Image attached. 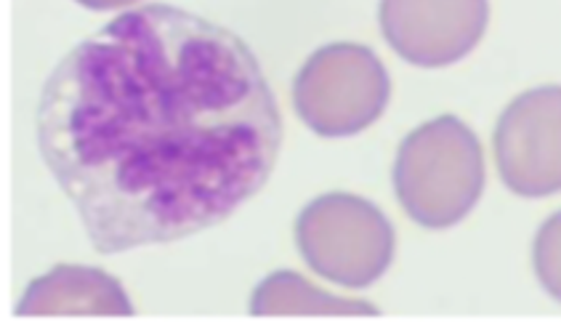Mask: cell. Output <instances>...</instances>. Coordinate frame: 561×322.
<instances>
[{"mask_svg": "<svg viewBox=\"0 0 561 322\" xmlns=\"http://www.w3.org/2000/svg\"><path fill=\"white\" fill-rule=\"evenodd\" d=\"M37 147L93 251L221 225L270 182L283 117L232 30L141 3L70 48L43 83Z\"/></svg>", "mask_w": 561, "mask_h": 322, "instance_id": "cell-1", "label": "cell"}, {"mask_svg": "<svg viewBox=\"0 0 561 322\" xmlns=\"http://www.w3.org/2000/svg\"><path fill=\"white\" fill-rule=\"evenodd\" d=\"M399 206L428 229L463 221L484 189V154L460 117L442 115L417 126L399 145L394 163Z\"/></svg>", "mask_w": 561, "mask_h": 322, "instance_id": "cell-2", "label": "cell"}, {"mask_svg": "<svg viewBox=\"0 0 561 322\" xmlns=\"http://www.w3.org/2000/svg\"><path fill=\"white\" fill-rule=\"evenodd\" d=\"M296 245L309 269L341 288H367L394 258V227L376 203L328 192L296 219Z\"/></svg>", "mask_w": 561, "mask_h": 322, "instance_id": "cell-3", "label": "cell"}, {"mask_svg": "<svg viewBox=\"0 0 561 322\" xmlns=\"http://www.w3.org/2000/svg\"><path fill=\"white\" fill-rule=\"evenodd\" d=\"M389 94L386 67L363 43H330L320 48L293 83L298 117L325 139L365 131L383 115Z\"/></svg>", "mask_w": 561, "mask_h": 322, "instance_id": "cell-4", "label": "cell"}, {"mask_svg": "<svg viewBox=\"0 0 561 322\" xmlns=\"http://www.w3.org/2000/svg\"><path fill=\"white\" fill-rule=\"evenodd\" d=\"M559 85H543L508 104L495 128L503 182L522 197H546L561 187Z\"/></svg>", "mask_w": 561, "mask_h": 322, "instance_id": "cell-5", "label": "cell"}, {"mask_svg": "<svg viewBox=\"0 0 561 322\" xmlns=\"http://www.w3.org/2000/svg\"><path fill=\"white\" fill-rule=\"evenodd\" d=\"M484 0H386L380 30L402 59L417 67H447L473 51L488 30Z\"/></svg>", "mask_w": 561, "mask_h": 322, "instance_id": "cell-6", "label": "cell"}, {"mask_svg": "<svg viewBox=\"0 0 561 322\" xmlns=\"http://www.w3.org/2000/svg\"><path fill=\"white\" fill-rule=\"evenodd\" d=\"M130 318L134 303L115 277L93 266H54L35 277L16 303V318Z\"/></svg>", "mask_w": 561, "mask_h": 322, "instance_id": "cell-7", "label": "cell"}, {"mask_svg": "<svg viewBox=\"0 0 561 322\" xmlns=\"http://www.w3.org/2000/svg\"><path fill=\"white\" fill-rule=\"evenodd\" d=\"M253 318H378L373 303L339 299L314 288L296 272H274L251 299Z\"/></svg>", "mask_w": 561, "mask_h": 322, "instance_id": "cell-8", "label": "cell"}, {"mask_svg": "<svg viewBox=\"0 0 561 322\" xmlns=\"http://www.w3.org/2000/svg\"><path fill=\"white\" fill-rule=\"evenodd\" d=\"M535 272H538L540 283L546 285L548 294L553 299H559V216H551V221H548L543 232L535 240Z\"/></svg>", "mask_w": 561, "mask_h": 322, "instance_id": "cell-9", "label": "cell"}]
</instances>
